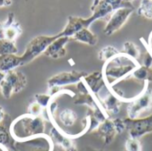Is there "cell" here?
Instances as JSON below:
<instances>
[{
	"label": "cell",
	"instance_id": "cell-30",
	"mask_svg": "<svg viewBox=\"0 0 152 151\" xmlns=\"http://www.w3.org/2000/svg\"><path fill=\"white\" fill-rule=\"evenodd\" d=\"M144 66L146 67H150L151 68L152 66V55L148 51L145 56H144V58H143V64Z\"/></svg>",
	"mask_w": 152,
	"mask_h": 151
},
{
	"label": "cell",
	"instance_id": "cell-10",
	"mask_svg": "<svg viewBox=\"0 0 152 151\" xmlns=\"http://www.w3.org/2000/svg\"><path fill=\"white\" fill-rule=\"evenodd\" d=\"M87 73L84 72H61L53 76H52L47 81V86L50 90L54 89H59L63 86L77 84L80 81Z\"/></svg>",
	"mask_w": 152,
	"mask_h": 151
},
{
	"label": "cell",
	"instance_id": "cell-13",
	"mask_svg": "<svg viewBox=\"0 0 152 151\" xmlns=\"http://www.w3.org/2000/svg\"><path fill=\"white\" fill-rule=\"evenodd\" d=\"M69 37H59L53 40L46 48L44 55L53 59H60L66 56V45L69 41Z\"/></svg>",
	"mask_w": 152,
	"mask_h": 151
},
{
	"label": "cell",
	"instance_id": "cell-5",
	"mask_svg": "<svg viewBox=\"0 0 152 151\" xmlns=\"http://www.w3.org/2000/svg\"><path fill=\"white\" fill-rule=\"evenodd\" d=\"M152 108V90L146 87L141 94L134 98L127 107V118L136 119Z\"/></svg>",
	"mask_w": 152,
	"mask_h": 151
},
{
	"label": "cell",
	"instance_id": "cell-8",
	"mask_svg": "<svg viewBox=\"0 0 152 151\" xmlns=\"http://www.w3.org/2000/svg\"><path fill=\"white\" fill-rule=\"evenodd\" d=\"M99 19H102V16L96 12H92V15L86 19L70 15L68 17V22L65 28L59 33V35L61 37H69L70 38L76 32L82 29L88 28L94 21Z\"/></svg>",
	"mask_w": 152,
	"mask_h": 151
},
{
	"label": "cell",
	"instance_id": "cell-29",
	"mask_svg": "<svg viewBox=\"0 0 152 151\" xmlns=\"http://www.w3.org/2000/svg\"><path fill=\"white\" fill-rule=\"evenodd\" d=\"M107 4H109L113 11L119 8V7H122V6H130V5H133L131 3H126L124 0H104Z\"/></svg>",
	"mask_w": 152,
	"mask_h": 151
},
{
	"label": "cell",
	"instance_id": "cell-28",
	"mask_svg": "<svg viewBox=\"0 0 152 151\" xmlns=\"http://www.w3.org/2000/svg\"><path fill=\"white\" fill-rule=\"evenodd\" d=\"M10 142V133L7 132L6 128L0 124V144L3 146H7Z\"/></svg>",
	"mask_w": 152,
	"mask_h": 151
},
{
	"label": "cell",
	"instance_id": "cell-12",
	"mask_svg": "<svg viewBox=\"0 0 152 151\" xmlns=\"http://www.w3.org/2000/svg\"><path fill=\"white\" fill-rule=\"evenodd\" d=\"M49 134V137L51 138L53 145H57L63 151H77V148L74 140L61 132L55 126H53L51 128Z\"/></svg>",
	"mask_w": 152,
	"mask_h": 151
},
{
	"label": "cell",
	"instance_id": "cell-31",
	"mask_svg": "<svg viewBox=\"0 0 152 151\" xmlns=\"http://www.w3.org/2000/svg\"><path fill=\"white\" fill-rule=\"evenodd\" d=\"M6 114H5V112H4V107L0 105V124L4 121V119L6 118Z\"/></svg>",
	"mask_w": 152,
	"mask_h": 151
},
{
	"label": "cell",
	"instance_id": "cell-25",
	"mask_svg": "<svg viewBox=\"0 0 152 151\" xmlns=\"http://www.w3.org/2000/svg\"><path fill=\"white\" fill-rule=\"evenodd\" d=\"M126 151H142V145L139 139L129 138L125 144Z\"/></svg>",
	"mask_w": 152,
	"mask_h": 151
},
{
	"label": "cell",
	"instance_id": "cell-22",
	"mask_svg": "<svg viewBox=\"0 0 152 151\" xmlns=\"http://www.w3.org/2000/svg\"><path fill=\"white\" fill-rule=\"evenodd\" d=\"M137 13L141 17L152 20V0H142Z\"/></svg>",
	"mask_w": 152,
	"mask_h": 151
},
{
	"label": "cell",
	"instance_id": "cell-6",
	"mask_svg": "<svg viewBox=\"0 0 152 151\" xmlns=\"http://www.w3.org/2000/svg\"><path fill=\"white\" fill-rule=\"evenodd\" d=\"M134 10V7L133 5L122 6L114 10L111 13V16L103 30L104 34L107 36H110L116 31L119 30L126 22Z\"/></svg>",
	"mask_w": 152,
	"mask_h": 151
},
{
	"label": "cell",
	"instance_id": "cell-36",
	"mask_svg": "<svg viewBox=\"0 0 152 151\" xmlns=\"http://www.w3.org/2000/svg\"><path fill=\"white\" fill-rule=\"evenodd\" d=\"M124 1H125L126 3H131V2H132L133 0H124Z\"/></svg>",
	"mask_w": 152,
	"mask_h": 151
},
{
	"label": "cell",
	"instance_id": "cell-9",
	"mask_svg": "<svg viewBox=\"0 0 152 151\" xmlns=\"http://www.w3.org/2000/svg\"><path fill=\"white\" fill-rule=\"evenodd\" d=\"M18 151H53V143L51 138L42 134L24 141H16Z\"/></svg>",
	"mask_w": 152,
	"mask_h": 151
},
{
	"label": "cell",
	"instance_id": "cell-4",
	"mask_svg": "<svg viewBox=\"0 0 152 151\" xmlns=\"http://www.w3.org/2000/svg\"><path fill=\"white\" fill-rule=\"evenodd\" d=\"M59 37L61 36L58 33L57 35H53V36L40 35L33 38L27 44L24 53L20 56L24 65L32 62L35 58H37L41 54H44L46 48L48 47V46Z\"/></svg>",
	"mask_w": 152,
	"mask_h": 151
},
{
	"label": "cell",
	"instance_id": "cell-34",
	"mask_svg": "<svg viewBox=\"0 0 152 151\" xmlns=\"http://www.w3.org/2000/svg\"><path fill=\"white\" fill-rule=\"evenodd\" d=\"M0 151H8V150L5 148V146H3L0 144Z\"/></svg>",
	"mask_w": 152,
	"mask_h": 151
},
{
	"label": "cell",
	"instance_id": "cell-2",
	"mask_svg": "<svg viewBox=\"0 0 152 151\" xmlns=\"http://www.w3.org/2000/svg\"><path fill=\"white\" fill-rule=\"evenodd\" d=\"M45 128V120L42 116L25 114L12 123L10 135L15 141H24L44 134Z\"/></svg>",
	"mask_w": 152,
	"mask_h": 151
},
{
	"label": "cell",
	"instance_id": "cell-16",
	"mask_svg": "<svg viewBox=\"0 0 152 151\" xmlns=\"http://www.w3.org/2000/svg\"><path fill=\"white\" fill-rule=\"evenodd\" d=\"M23 61L20 56L7 55L0 56V72L6 73L10 71L15 70L18 67L23 66Z\"/></svg>",
	"mask_w": 152,
	"mask_h": 151
},
{
	"label": "cell",
	"instance_id": "cell-33",
	"mask_svg": "<svg viewBox=\"0 0 152 151\" xmlns=\"http://www.w3.org/2000/svg\"><path fill=\"white\" fill-rule=\"evenodd\" d=\"M149 49H150V53L152 55V31L150 35V38H149Z\"/></svg>",
	"mask_w": 152,
	"mask_h": 151
},
{
	"label": "cell",
	"instance_id": "cell-14",
	"mask_svg": "<svg viewBox=\"0 0 152 151\" xmlns=\"http://www.w3.org/2000/svg\"><path fill=\"white\" fill-rule=\"evenodd\" d=\"M95 131L97 134L103 140L104 144L106 145L110 144L113 141L116 135L118 134L114 122L110 118L106 119L104 122L100 124Z\"/></svg>",
	"mask_w": 152,
	"mask_h": 151
},
{
	"label": "cell",
	"instance_id": "cell-15",
	"mask_svg": "<svg viewBox=\"0 0 152 151\" xmlns=\"http://www.w3.org/2000/svg\"><path fill=\"white\" fill-rule=\"evenodd\" d=\"M83 81L90 92L95 96H97L99 91L106 85L102 72H94L93 73L86 74L83 78Z\"/></svg>",
	"mask_w": 152,
	"mask_h": 151
},
{
	"label": "cell",
	"instance_id": "cell-3",
	"mask_svg": "<svg viewBox=\"0 0 152 151\" xmlns=\"http://www.w3.org/2000/svg\"><path fill=\"white\" fill-rule=\"evenodd\" d=\"M27 84L26 75L20 71L12 70L4 73L3 80L0 81V91L4 98L8 99L12 95L22 91Z\"/></svg>",
	"mask_w": 152,
	"mask_h": 151
},
{
	"label": "cell",
	"instance_id": "cell-11",
	"mask_svg": "<svg viewBox=\"0 0 152 151\" xmlns=\"http://www.w3.org/2000/svg\"><path fill=\"white\" fill-rule=\"evenodd\" d=\"M21 32V26L15 20L13 13H9L6 20L0 22V39H7L14 42Z\"/></svg>",
	"mask_w": 152,
	"mask_h": 151
},
{
	"label": "cell",
	"instance_id": "cell-7",
	"mask_svg": "<svg viewBox=\"0 0 152 151\" xmlns=\"http://www.w3.org/2000/svg\"><path fill=\"white\" fill-rule=\"evenodd\" d=\"M124 121L126 130L128 132L130 138L140 139L145 134L152 132V114L146 117L136 119L126 118Z\"/></svg>",
	"mask_w": 152,
	"mask_h": 151
},
{
	"label": "cell",
	"instance_id": "cell-17",
	"mask_svg": "<svg viewBox=\"0 0 152 151\" xmlns=\"http://www.w3.org/2000/svg\"><path fill=\"white\" fill-rule=\"evenodd\" d=\"M98 99L103 109L107 112V114L111 113L116 115L119 112L121 107V101L117 97H115L110 91L102 98H98Z\"/></svg>",
	"mask_w": 152,
	"mask_h": 151
},
{
	"label": "cell",
	"instance_id": "cell-32",
	"mask_svg": "<svg viewBox=\"0 0 152 151\" xmlns=\"http://www.w3.org/2000/svg\"><path fill=\"white\" fill-rule=\"evenodd\" d=\"M12 3V0H0V8L10 6Z\"/></svg>",
	"mask_w": 152,
	"mask_h": 151
},
{
	"label": "cell",
	"instance_id": "cell-1",
	"mask_svg": "<svg viewBox=\"0 0 152 151\" xmlns=\"http://www.w3.org/2000/svg\"><path fill=\"white\" fill-rule=\"evenodd\" d=\"M139 66L137 60L119 52L104 63L102 73L105 84L109 88L118 84V82L129 77Z\"/></svg>",
	"mask_w": 152,
	"mask_h": 151
},
{
	"label": "cell",
	"instance_id": "cell-35",
	"mask_svg": "<svg viewBox=\"0 0 152 151\" xmlns=\"http://www.w3.org/2000/svg\"><path fill=\"white\" fill-rule=\"evenodd\" d=\"M4 76V73H3L2 72H0V81H1L2 80H3Z\"/></svg>",
	"mask_w": 152,
	"mask_h": 151
},
{
	"label": "cell",
	"instance_id": "cell-27",
	"mask_svg": "<svg viewBox=\"0 0 152 151\" xmlns=\"http://www.w3.org/2000/svg\"><path fill=\"white\" fill-rule=\"evenodd\" d=\"M44 111V107H41L37 102L34 101L28 106V114L34 116H41Z\"/></svg>",
	"mask_w": 152,
	"mask_h": 151
},
{
	"label": "cell",
	"instance_id": "cell-21",
	"mask_svg": "<svg viewBox=\"0 0 152 151\" xmlns=\"http://www.w3.org/2000/svg\"><path fill=\"white\" fill-rule=\"evenodd\" d=\"M18 48L13 41L7 39H0V56L17 55Z\"/></svg>",
	"mask_w": 152,
	"mask_h": 151
},
{
	"label": "cell",
	"instance_id": "cell-18",
	"mask_svg": "<svg viewBox=\"0 0 152 151\" xmlns=\"http://www.w3.org/2000/svg\"><path fill=\"white\" fill-rule=\"evenodd\" d=\"M58 120L59 123L66 128H70L75 125L78 119L77 114L69 108H64L58 114Z\"/></svg>",
	"mask_w": 152,
	"mask_h": 151
},
{
	"label": "cell",
	"instance_id": "cell-24",
	"mask_svg": "<svg viewBox=\"0 0 152 151\" xmlns=\"http://www.w3.org/2000/svg\"><path fill=\"white\" fill-rule=\"evenodd\" d=\"M126 55L130 57L137 60L140 57V49L139 47L132 41H126L124 44V52Z\"/></svg>",
	"mask_w": 152,
	"mask_h": 151
},
{
	"label": "cell",
	"instance_id": "cell-20",
	"mask_svg": "<svg viewBox=\"0 0 152 151\" xmlns=\"http://www.w3.org/2000/svg\"><path fill=\"white\" fill-rule=\"evenodd\" d=\"M130 77L134 78L136 81L143 82H151L152 81V68L146 67L144 65H140L135 69Z\"/></svg>",
	"mask_w": 152,
	"mask_h": 151
},
{
	"label": "cell",
	"instance_id": "cell-23",
	"mask_svg": "<svg viewBox=\"0 0 152 151\" xmlns=\"http://www.w3.org/2000/svg\"><path fill=\"white\" fill-rule=\"evenodd\" d=\"M118 53H119V51L115 47L106 46L100 50V52L98 54V57L101 61L107 62L108 60H110V58H112L113 56H115Z\"/></svg>",
	"mask_w": 152,
	"mask_h": 151
},
{
	"label": "cell",
	"instance_id": "cell-19",
	"mask_svg": "<svg viewBox=\"0 0 152 151\" xmlns=\"http://www.w3.org/2000/svg\"><path fill=\"white\" fill-rule=\"evenodd\" d=\"M70 38L87 44L89 46H95L98 42V37L94 33H93L88 28L78 30Z\"/></svg>",
	"mask_w": 152,
	"mask_h": 151
},
{
	"label": "cell",
	"instance_id": "cell-26",
	"mask_svg": "<svg viewBox=\"0 0 152 151\" xmlns=\"http://www.w3.org/2000/svg\"><path fill=\"white\" fill-rule=\"evenodd\" d=\"M51 100H52V96L51 95L38 93V94H36V96H35V101L37 102L44 108H46L48 107Z\"/></svg>",
	"mask_w": 152,
	"mask_h": 151
}]
</instances>
